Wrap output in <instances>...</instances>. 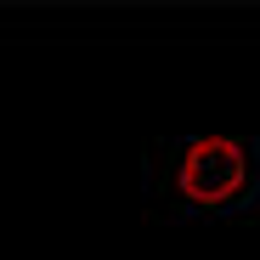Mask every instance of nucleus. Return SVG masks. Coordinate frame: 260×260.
Returning <instances> with one entry per match:
<instances>
[{"label": "nucleus", "mask_w": 260, "mask_h": 260, "mask_svg": "<svg viewBox=\"0 0 260 260\" xmlns=\"http://www.w3.org/2000/svg\"><path fill=\"white\" fill-rule=\"evenodd\" d=\"M176 181L192 204H226L238 187H243V147L232 136H198L187 153H181V170Z\"/></svg>", "instance_id": "f257e3e1"}]
</instances>
